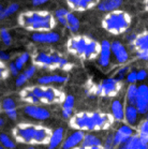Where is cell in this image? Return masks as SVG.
I'll return each instance as SVG.
<instances>
[{
  "label": "cell",
  "mask_w": 148,
  "mask_h": 149,
  "mask_svg": "<svg viewBox=\"0 0 148 149\" xmlns=\"http://www.w3.org/2000/svg\"><path fill=\"white\" fill-rule=\"evenodd\" d=\"M114 118L111 114L100 112H81L69 119L71 128L75 131H104L112 128Z\"/></svg>",
  "instance_id": "6da1fadb"
},
{
  "label": "cell",
  "mask_w": 148,
  "mask_h": 149,
  "mask_svg": "<svg viewBox=\"0 0 148 149\" xmlns=\"http://www.w3.org/2000/svg\"><path fill=\"white\" fill-rule=\"evenodd\" d=\"M22 101L28 105L39 104H62L66 95L64 91L52 86H29L22 89L20 92Z\"/></svg>",
  "instance_id": "7a4b0ae2"
},
{
  "label": "cell",
  "mask_w": 148,
  "mask_h": 149,
  "mask_svg": "<svg viewBox=\"0 0 148 149\" xmlns=\"http://www.w3.org/2000/svg\"><path fill=\"white\" fill-rule=\"evenodd\" d=\"M50 128L34 123H18L12 129L15 142L27 145H47L52 136Z\"/></svg>",
  "instance_id": "3957f363"
},
{
  "label": "cell",
  "mask_w": 148,
  "mask_h": 149,
  "mask_svg": "<svg viewBox=\"0 0 148 149\" xmlns=\"http://www.w3.org/2000/svg\"><path fill=\"white\" fill-rule=\"evenodd\" d=\"M18 24L26 30L32 32H46L53 31L56 27V19L48 11H26L20 14L17 18Z\"/></svg>",
  "instance_id": "277c9868"
},
{
  "label": "cell",
  "mask_w": 148,
  "mask_h": 149,
  "mask_svg": "<svg viewBox=\"0 0 148 149\" xmlns=\"http://www.w3.org/2000/svg\"><path fill=\"white\" fill-rule=\"evenodd\" d=\"M68 52L84 60L97 59L100 53V43L86 36H74L68 40Z\"/></svg>",
  "instance_id": "5b68a950"
},
{
  "label": "cell",
  "mask_w": 148,
  "mask_h": 149,
  "mask_svg": "<svg viewBox=\"0 0 148 149\" xmlns=\"http://www.w3.org/2000/svg\"><path fill=\"white\" fill-rule=\"evenodd\" d=\"M131 15L122 10L113 11L111 13H106L102 18V27L108 33L114 36H119L127 32L131 25Z\"/></svg>",
  "instance_id": "8992f818"
},
{
  "label": "cell",
  "mask_w": 148,
  "mask_h": 149,
  "mask_svg": "<svg viewBox=\"0 0 148 149\" xmlns=\"http://www.w3.org/2000/svg\"><path fill=\"white\" fill-rule=\"evenodd\" d=\"M34 67H39L46 70H64L68 71L72 68V63L67 58L57 52H39L32 57Z\"/></svg>",
  "instance_id": "52a82bcc"
},
{
  "label": "cell",
  "mask_w": 148,
  "mask_h": 149,
  "mask_svg": "<svg viewBox=\"0 0 148 149\" xmlns=\"http://www.w3.org/2000/svg\"><path fill=\"white\" fill-rule=\"evenodd\" d=\"M121 88H122V81H117L115 77H111L103 79L99 84L94 85V87H92L91 89V92L96 95L111 98V97L117 95Z\"/></svg>",
  "instance_id": "ba28073f"
},
{
  "label": "cell",
  "mask_w": 148,
  "mask_h": 149,
  "mask_svg": "<svg viewBox=\"0 0 148 149\" xmlns=\"http://www.w3.org/2000/svg\"><path fill=\"white\" fill-rule=\"evenodd\" d=\"M131 48L140 59L148 62V31L136 36Z\"/></svg>",
  "instance_id": "9c48e42d"
},
{
  "label": "cell",
  "mask_w": 148,
  "mask_h": 149,
  "mask_svg": "<svg viewBox=\"0 0 148 149\" xmlns=\"http://www.w3.org/2000/svg\"><path fill=\"white\" fill-rule=\"evenodd\" d=\"M135 107L138 115H146L148 113V85L141 84L138 86Z\"/></svg>",
  "instance_id": "30bf717a"
},
{
  "label": "cell",
  "mask_w": 148,
  "mask_h": 149,
  "mask_svg": "<svg viewBox=\"0 0 148 149\" xmlns=\"http://www.w3.org/2000/svg\"><path fill=\"white\" fill-rule=\"evenodd\" d=\"M24 113L36 120L44 121L51 117V113L47 109L40 105H26L24 107Z\"/></svg>",
  "instance_id": "8fae6325"
},
{
  "label": "cell",
  "mask_w": 148,
  "mask_h": 149,
  "mask_svg": "<svg viewBox=\"0 0 148 149\" xmlns=\"http://www.w3.org/2000/svg\"><path fill=\"white\" fill-rule=\"evenodd\" d=\"M31 40L41 44H54L60 40V34L56 31L34 32L31 34Z\"/></svg>",
  "instance_id": "7c38bea8"
},
{
  "label": "cell",
  "mask_w": 148,
  "mask_h": 149,
  "mask_svg": "<svg viewBox=\"0 0 148 149\" xmlns=\"http://www.w3.org/2000/svg\"><path fill=\"white\" fill-rule=\"evenodd\" d=\"M111 53H113L118 63H126L129 61V53L120 41H113L111 43Z\"/></svg>",
  "instance_id": "4fadbf2b"
},
{
  "label": "cell",
  "mask_w": 148,
  "mask_h": 149,
  "mask_svg": "<svg viewBox=\"0 0 148 149\" xmlns=\"http://www.w3.org/2000/svg\"><path fill=\"white\" fill-rule=\"evenodd\" d=\"M98 65L101 68H108L111 62V42L103 40L100 43V53L98 56Z\"/></svg>",
  "instance_id": "5bb4252c"
},
{
  "label": "cell",
  "mask_w": 148,
  "mask_h": 149,
  "mask_svg": "<svg viewBox=\"0 0 148 149\" xmlns=\"http://www.w3.org/2000/svg\"><path fill=\"white\" fill-rule=\"evenodd\" d=\"M99 1L96 0H69L67 1V4L69 9L76 12H84L97 7Z\"/></svg>",
  "instance_id": "9a60e30c"
},
{
  "label": "cell",
  "mask_w": 148,
  "mask_h": 149,
  "mask_svg": "<svg viewBox=\"0 0 148 149\" xmlns=\"http://www.w3.org/2000/svg\"><path fill=\"white\" fill-rule=\"evenodd\" d=\"M85 132L82 131H74L71 133L67 139H64L62 144H61V148L62 149H74L81 145L83 139H84Z\"/></svg>",
  "instance_id": "2e32d148"
},
{
  "label": "cell",
  "mask_w": 148,
  "mask_h": 149,
  "mask_svg": "<svg viewBox=\"0 0 148 149\" xmlns=\"http://www.w3.org/2000/svg\"><path fill=\"white\" fill-rule=\"evenodd\" d=\"M68 81V76L62 74H47L37 79V83L41 86H50L52 84H64Z\"/></svg>",
  "instance_id": "e0dca14e"
},
{
  "label": "cell",
  "mask_w": 148,
  "mask_h": 149,
  "mask_svg": "<svg viewBox=\"0 0 148 149\" xmlns=\"http://www.w3.org/2000/svg\"><path fill=\"white\" fill-rule=\"evenodd\" d=\"M111 115L115 121H125V105L121 100L115 99L111 104Z\"/></svg>",
  "instance_id": "ac0fdd59"
},
{
  "label": "cell",
  "mask_w": 148,
  "mask_h": 149,
  "mask_svg": "<svg viewBox=\"0 0 148 149\" xmlns=\"http://www.w3.org/2000/svg\"><path fill=\"white\" fill-rule=\"evenodd\" d=\"M64 137V129L62 127L56 128L52 132V136L50 139V142L47 144V149H57L62 144Z\"/></svg>",
  "instance_id": "d6986e66"
},
{
  "label": "cell",
  "mask_w": 148,
  "mask_h": 149,
  "mask_svg": "<svg viewBox=\"0 0 148 149\" xmlns=\"http://www.w3.org/2000/svg\"><path fill=\"white\" fill-rule=\"evenodd\" d=\"M121 4H122L121 0H104V1H99L98 2L97 9L100 12L111 13L113 11L119 10Z\"/></svg>",
  "instance_id": "ffe728a7"
},
{
  "label": "cell",
  "mask_w": 148,
  "mask_h": 149,
  "mask_svg": "<svg viewBox=\"0 0 148 149\" xmlns=\"http://www.w3.org/2000/svg\"><path fill=\"white\" fill-rule=\"evenodd\" d=\"M138 120V113L134 105H125V122L130 127H135Z\"/></svg>",
  "instance_id": "44dd1931"
},
{
  "label": "cell",
  "mask_w": 148,
  "mask_h": 149,
  "mask_svg": "<svg viewBox=\"0 0 148 149\" xmlns=\"http://www.w3.org/2000/svg\"><path fill=\"white\" fill-rule=\"evenodd\" d=\"M82 147L92 148V147H102V139L94 133H85L84 139L82 142Z\"/></svg>",
  "instance_id": "7402d4cb"
},
{
  "label": "cell",
  "mask_w": 148,
  "mask_h": 149,
  "mask_svg": "<svg viewBox=\"0 0 148 149\" xmlns=\"http://www.w3.org/2000/svg\"><path fill=\"white\" fill-rule=\"evenodd\" d=\"M121 149H148V144L142 142L136 133L121 146Z\"/></svg>",
  "instance_id": "603a6c76"
},
{
  "label": "cell",
  "mask_w": 148,
  "mask_h": 149,
  "mask_svg": "<svg viewBox=\"0 0 148 149\" xmlns=\"http://www.w3.org/2000/svg\"><path fill=\"white\" fill-rule=\"evenodd\" d=\"M81 27V23H80V19L77 18V16L75 15L72 12H69L67 15V29L71 32H77L78 29Z\"/></svg>",
  "instance_id": "cb8c5ba5"
},
{
  "label": "cell",
  "mask_w": 148,
  "mask_h": 149,
  "mask_svg": "<svg viewBox=\"0 0 148 149\" xmlns=\"http://www.w3.org/2000/svg\"><path fill=\"white\" fill-rule=\"evenodd\" d=\"M70 11H68V9L66 8H59L54 12V17L56 22H58L61 26H64V28L67 27V15Z\"/></svg>",
  "instance_id": "d4e9b609"
},
{
  "label": "cell",
  "mask_w": 148,
  "mask_h": 149,
  "mask_svg": "<svg viewBox=\"0 0 148 149\" xmlns=\"http://www.w3.org/2000/svg\"><path fill=\"white\" fill-rule=\"evenodd\" d=\"M136 92H138V86L135 84L129 85L127 92H126V104L135 105V99H136Z\"/></svg>",
  "instance_id": "484cf974"
},
{
  "label": "cell",
  "mask_w": 148,
  "mask_h": 149,
  "mask_svg": "<svg viewBox=\"0 0 148 149\" xmlns=\"http://www.w3.org/2000/svg\"><path fill=\"white\" fill-rule=\"evenodd\" d=\"M138 135L141 141L145 144H148V119H145L140 123L138 129Z\"/></svg>",
  "instance_id": "4316f807"
},
{
  "label": "cell",
  "mask_w": 148,
  "mask_h": 149,
  "mask_svg": "<svg viewBox=\"0 0 148 149\" xmlns=\"http://www.w3.org/2000/svg\"><path fill=\"white\" fill-rule=\"evenodd\" d=\"M20 10V4L18 3H10L6 8L2 9V11L0 12V19H4L7 17L13 15Z\"/></svg>",
  "instance_id": "83f0119b"
},
{
  "label": "cell",
  "mask_w": 148,
  "mask_h": 149,
  "mask_svg": "<svg viewBox=\"0 0 148 149\" xmlns=\"http://www.w3.org/2000/svg\"><path fill=\"white\" fill-rule=\"evenodd\" d=\"M0 145L7 149H15L16 143L6 133H0Z\"/></svg>",
  "instance_id": "f1b7e54d"
},
{
  "label": "cell",
  "mask_w": 148,
  "mask_h": 149,
  "mask_svg": "<svg viewBox=\"0 0 148 149\" xmlns=\"http://www.w3.org/2000/svg\"><path fill=\"white\" fill-rule=\"evenodd\" d=\"M29 60H30V55L28 54V53H23V54H20V56L15 59L14 63L16 65L17 70L20 71V70H23L24 65H26Z\"/></svg>",
  "instance_id": "f546056e"
},
{
  "label": "cell",
  "mask_w": 148,
  "mask_h": 149,
  "mask_svg": "<svg viewBox=\"0 0 148 149\" xmlns=\"http://www.w3.org/2000/svg\"><path fill=\"white\" fill-rule=\"evenodd\" d=\"M0 105H1V109H3L4 112H9V111L16 109V102L14 101L12 98L3 99Z\"/></svg>",
  "instance_id": "4dcf8cb0"
},
{
  "label": "cell",
  "mask_w": 148,
  "mask_h": 149,
  "mask_svg": "<svg viewBox=\"0 0 148 149\" xmlns=\"http://www.w3.org/2000/svg\"><path fill=\"white\" fill-rule=\"evenodd\" d=\"M0 39L6 46H10L12 44V36H11L10 31L8 30L7 28H1L0 29Z\"/></svg>",
  "instance_id": "1f68e13d"
},
{
  "label": "cell",
  "mask_w": 148,
  "mask_h": 149,
  "mask_svg": "<svg viewBox=\"0 0 148 149\" xmlns=\"http://www.w3.org/2000/svg\"><path fill=\"white\" fill-rule=\"evenodd\" d=\"M74 104H75V98L72 95H66L64 102H62V109L64 111H73Z\"/></svg>",
  "instance_id": "d6a6232c"
},
{
  "label": "cell",
  "mask_w": 148,
  "mask_h": 149,
  "mask_svg": "<svg viewBox=\"0 0 148 149\" xmlns=\"http://www.w3.org/2000/svg\"><path fill=\"white\" fill-rule=\"evenodd\" d=\"M102 148L103 149H115L113 142V133H110L105 136L104 141H102Z\"/></svg>",
  "instance_id": "836d02e7"
},
{
  "label": "cell",
  "mask_w": 148,
  "mask_h": 149,
  "mask_svg": "<svg viewBox=\"0 0 148 149\" xmlns=\"http://www.w3.org/2000/svg\"><path fill=\"white\" fill-rule=\"evenodd\" d=\"M9 74H10V72H9L8 65L3 61H0V81H3V79L8 78Z\"/></svg>",
  "instance_id": "e575fe53"
},
{
  "label": "cell",
  "mask_w": 148,
  "mask_h": 149,
  "mask_svg": "<svg viewBox=\"0 0 148 149\" xmlns=\"http://www.w3.org/2000/svg\"><path fill=\"white\" fill-rule=\"evenodd\" d=\"M126 81H128L129 85L131 84H135L136 83V70H131V71H129L126 75Z\"/></svg>",
  "instance_id": "d590c367"
},
{
  "label": "cell",
  "mask_w": 148,
  "mask_h": 149,
  "mask_svg": "<svg viewBox=\"0 0 148 149\" xmlns=\"http://www.w3.org/2000/svg\"><path fill=\"white\" fill-rule=\"evenodd\" d=\"M147 77V71L145 69H140L136 70V81H143Z\"/></svg>",
  "instance_id": "8d00e7d4"
},
{
  "label": "cell",
  "mask_w": 148,
  "mask_h": 149,
  "mask_svg": "<svg viewBox=\"0 0 148 149\" xmlns=\"http://www.w3.org/2000/svg\"><path fill=\"white\" fill-rule=\"evenodd\" d=\"M8 69H9V72H10L11 75L16 76V77L20 75V71L17 70L16 65H15V63H14V62H10V63H9V65H8Z\"/></svg>",
  "instance_id": "74e56055"
},
{
  "label": "cell",
  "mask_w": 148,
  "mask_h": 149,
  "mask_svg": "<svg viewBox=\"0 0 148 149\" xmlns=\"http://www.w3.org/2000/svg\"><path fill=\"white\" fill-rule=\"evenodd\" d=\"M7 116L11 120H15L17 118V111L16 109H14V111H9V112H6Z\"/></svg>",
  "instance_id": "f35d334b"
},
{
  "label": "cell",
  "mask_w": 148,
  "mask_h": 149,
  "mask_svg": "<svg viewBox=\"0 0 148 149\" xmlns=\"http://www.w3.org/2000/svg\"><path fill=\"white\" fill-rule=\"evenodd\" d=\"M10 59V55L8 54L7 52L4 51H0V61H6V60H9Z\"/></svg>",
  "instance_id": "ab89813d"
},
{
  "label": "cell",
  "mask_w": 148,
  "mask_h": 149,
  "mask_svg": "<svg viewBox=\"0 0 148 149\" xmlns=\"http://www.w3.org/2000/svg\"><path fill=\"white\" fill-rule=\"evenodd\" d=\"M31 3L34 4V7H39V6H43V4L47 3L46 0H32Z\"/></svg>",
  "instance_id": "60d3db41"
},
{
  "label": "cell",
  "mask_w": 148,
  "mask_h": 149,
  "mask_svg": "<svg viewBox=\"0 0 148 149\" xmlns=\"http://www.w3.org/2000/svg\"><path fill=\"white\" fill-rule=\"evenodd\" d=\"M74 149H103L102 147H92V148H85V147H82V146H78Z\"/></svg>",
  "instance_id": "b9f144b4"
},
{
  "label": "cell",
  "mask_w": 148,
  "mask_h": 149,
  "mask_svg": "<svg viewBox=\"0 0 148 149\" xmlns=\"http://www.w3.org/2000/svg\"><path fill=\"white\" fill-rule=\"evenodd\" d=\"M3 123H4L3 118H1V117H0V127H1V125H3Z\"/></svg>",
  "instance_id": "7bdbcfd3"
},
{
  "label": "cell",
  "mask_w": 148,
  "mask_h": 149,
  "mask_svg": "<svg viewBox=\"0 0 148 149\" xmlns=\"http://www.w3.org/2000/svg\"><path fill=\"white\" fill-rule=\"evenodd\" d=\"M144 4H145V9H146V10L148 11V1H145Z\"/></svg>",
  "instance_id": "ee69618b"
},
{
  "label": "cell",
  "mask_w": 148,
  "mask_h": 149,
  "mask_svg": "<svg viewBox=\"0 0 148 149\" xmlns=\"http://www.w3.org/2000/svg\"><path fill=\"white\" fill-rule=\"evenodd\" d=\"M2 9H3V7H2V4L0 3V12H1V11H2Z\"/></svg>",
  "instance_id": "f6af8a7d"
},
{
  "label": "cell",
  "mask_w": 148,
  "mask_h": 149,
  "mask_svg": "<svg viewBox=\"0 0 148 149\" xmlns=\"http://www.w3.org/2000/svg\"><path fill=\"white\" fill-rule=\"evenodd\" d=\"M28 149H36V148H34V146H31V147H29V148H28Z\"/></svg>",
  "instance_id": "bcb514c9"
},
{
  "label": "cell",
  "mask_w": 148,
  "mask_h": 149,
  "mask_svg": "<svg viewBox=\"0 0 148 149\" xmlns=\"http://www.w3.org/2000/svg\"><path fill=\"white\" fill-rule=\"evenodd\" d=\"M0 149H4V148H3V147H2L1 145H0Z\"/></svg>",
  "instance_id": "7dc6e473"
},
{
  "label": "cell",
  "mask_w": 148,
  "mask_h": 149,
  "mask_svg": "<svg viewBox=\"0 0 148 149\" xmlns=\"http://www.w3.org/2000/svg\"><path fill=\"white\" fill-rule=\"evenodd\" d=\"M146 115H147V116H146V119H148V113L146 114Z\"/></svg>",
  "instance_id": "c3c4849f"
},
{
  "label": "cell",
  "mask_w": 148,
  "mask_h": 149,
  "mask_svg": "<svg viewBox=\"0 0 148 149\" xmlns=\"http://www.w3.org/2000/svg\"><path fill=\"white\" fill-rule=\"evenodd\" d=\"M115 149H121V147H117V148H115Z\"/></svg>",
  "instance_id": "681fc988"
},
{
  "label": "cell",
  "mask_w": 148,
  "mask_h": 149,
  "mask_svg": "<svg viewBox=\"0 0 148 149\" xmlns=\"http://www.w3.org/2000/svg\"><path fill=\"white\" fill-rule=\"evenodd\" d=\"M146 78H147V79H148V71H147V77H146Z\"/></svg>",
  "instance_id": "f907efd6"
},
{
  "label": "cell",
  "mask_w": 148,
  "mask_h": 149,
  "mask_svg": "<svg viewBox=\"0 0 148 149\" xmlns=\"http://www.w3.org/2000/svg\"><path fill=\"white\" fill-rule=\"evenodd\" d=\"M0 111H1V105H0Z\"/></svg>",
  "instance_id": "816d5d0a"
}]
</instances>
